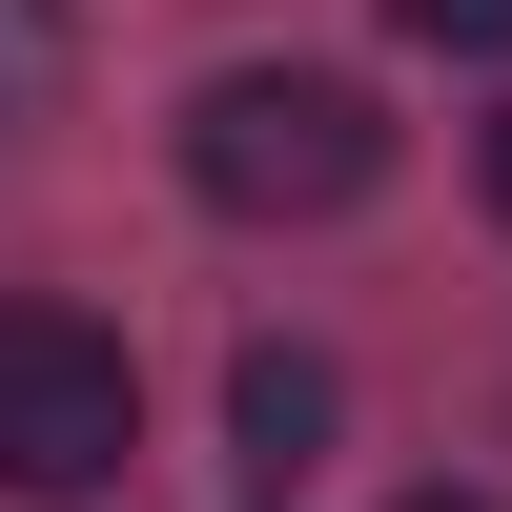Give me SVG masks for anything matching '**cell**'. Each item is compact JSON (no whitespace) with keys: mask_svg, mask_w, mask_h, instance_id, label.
I'll return each mask as SVG.
<instances>
[{"mask_svg":"<svg viewBox=\"0 0 512 512\" xmlns=\"http://www.w3.org/2000/svg\"><path fill=\"white\" fill-rule=\"evenodd\" d=\"M226 431H246V472H267V492H308V451H328V369H308V349H246V369H226Z\"/></svg>","mask_w":512,"mask_h":512,"instance_id":"3","label":"cell"},{"mask_svg":"<svg viewBox=\"0 0 512 512\" xmlns=\"http://www.w3.org/2000/svg\"><path fill=\"white\" fill-rule=\"evenodd\" d=\"M410 41H431V62H512V0H390Z\"/></svg>","mask_w":512,"mask_h":512,"instance_id":"4","label":"cell"},{"mask_svg":"<svg viewBox=\"0 0 512 512\" xmlns=\"http://www.w3.org/2000/svg\"><path fill=\"white\" fill-rule=\"evenodd\" d=\"M185 185L226 205V226H328V205L390 185V103L328 82V62H226L185 103Z\"/></svg>","mask_w":512,"mask_h":512,"instance_id":"1","label":"cell"},{"mask_svg":"<svg viewBox=\"0 0 512 512\" xmlns=\"http://www.w3.org/2000/svg\"><path fill=\"white\" fill-rule=\"evenodd\" d=\"M492 226H512V123H492Z\"/></svg>","mask_w":512,"mask_h":512,"instance_id":"5","label":"cell"},{"mask_svg":"<svg viewBox=\"0 0 512 512\" xmlns=\"http://www.w3.org/2000/svg\"><path fill=\"white\" fill-rule=\"evenodd\" d=\"M410 512H492V492H410Z\"/></svg>","mask_w":512,"mask_h":512,"instance_id":"6","label":"cell"},{"mask_svg":"<svg viewBox=\"0 0 512 512\" xmlns=\"http://www.w3.org/2000/svg\"><path fill=\"white\" fill-rule=\"evenodd\" d=\"M123 451H144V369H123V328L0 308V492H21V512H82V492H123Z\"/></svg>","mask_w":512,"mask_h":512,"instance_id":"2","label":"cell"}]
</instances>
